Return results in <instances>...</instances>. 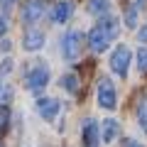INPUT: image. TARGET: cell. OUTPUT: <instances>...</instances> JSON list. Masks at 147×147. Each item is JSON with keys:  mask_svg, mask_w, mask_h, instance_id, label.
<instances>
[{"mask_svg": "<svg viewBox=\"0 0 147 147\" xmlns=\"http://www.w3.org/2000/svg\"><path fill=\"white\" fill-rule=\"evenodd\" d=\"M61 54L66 61L79 59V54H81V32L79 30H69L61 37Z\"/></svg>", "mask_w": 147, "mask_h": 147, "instance_id": "3957f363", "label": "cell"}, {"mask_svg": "<svg viewBox=\"0 0 147 147\" xmlns=\"http://www.w3.org/2000/svg\"><path fill=\"white\" fill-rule=\"evenodd\" d=\"M137 123H140L142 130L147 132V96L140 100V105H137Z\"/></svg>", "mask_w": 147, "mask_h": 147, "instance_id": "5bb4252c", "label": "cell"}, {"mask_svg": "<svg viewBox=\"0 0 147 147\" xmlns=\"http://www.w3.org/2000/svg\"><path fill=\"white\" fill-rule=\"evenodd\" d=\"M22 47H25L27 52H39V49L44 47V32L30 30V32L25 34V39H22Z\"/></svg>", "mask_w": 147, "mask_h": 147, "instance_id": "30bf717a", "label": "cell"}, {"mask_svg": "<svg viewBox=\"0 0 147 147\" xmlns=\"http://www.w3.org/2000/svg\"><path fill=\"white\" fill-rule=\"evenodd\" d=\"M137 39H140L142 44H147V25L140 27V32H137Z\"/></svg>", "mask_w": 147, "mask_h": 147, "instance_id": "ffe728a7", "label": "cell"}, {"mask_svg": "<svg viewBox=\"0 0 147 147\" xmlns=\"http://www.w3.org/2000/svg\"><path fill=\"white\" fill-rule=\"evenodd\" d=\"M74 12V3L71 0H61V3H57L52 10V22H57V25H64V22L71 17Z\"/></svg>", "mask_w": 147, "mask_h": 147, "instance_id": "ba28073f", "label": "cell"}, {"mask_svg": "<svg viewBox=\"0 0 147 147\" xmlns=\"http://www.w3.org/2000/svg\"><path fill=\"white\" fill-rule=\"evenodd\" d=\"M118 27H120V25H118V20H115L113 15L100 17V22L91 30V34H88V47H91V52H96V54L105 52L108 44L118 37Z\"/></svg>", "mask_w": 147, "mask_h": 147, "instance_id": "6da1fadb", "label": "cell"}, {"mask_svg": "<svg viewBox=\"0 0 147 147\" xmlns=\"http://www.w3.org/2000/svg\"><path fill=\"white\" fill-rule=\"evenodd\" d=\"M37 110L44 120H54V115L59 113V100L57 98H39L37 100Z\"/></svg>", "mask_w": 147, "mask_h": 147, "instance_id": "9c48e42d", "label": "cell"}, {"mask_svg": "<svg viewBox=\"0 0 147 147\" xmlns=\"http://www.w3.org/2000/svg\"><path fill=\"white\" fill-rule=\"evenodd\" d=\"M44 10H47V5H44V0H27L25 7H22V22L25 25H32V22H37L39 17L44 15Z\"/></svg>", "mask_w": 147, "mask_h": 147, "instance_id": "8992f818", "label": "cell"}, {"mask_svg": "<svg viewBox=\"0 0 147 147\" xmlns=\"http://www.w3.org/2000/svg\"><path fill=\"white\" fill-rule=\"evenodd\" d=\"M120 147H142V145H140V142H135V140H123Z\"/></svg>", "mask_w": 147, "mask_h": 147, "instance_id": "603a6c76", "label": "cell"}, {"mask_svg": "<svg viewBox=\"0 0 147 147\" xmlns=\"http://www.w3.org/2000/svg\"><path fill=\"white\" fill-rule=\"evenodd\" d=\"M3 34H7V20L0 15V37H3Z\"/></svg>", "mask_w": 147, "mask_h": 147, "instance_id": "44dd1931", "label": "cell"}, {"mask_svg": "<svg viewBox=\"0 0 147 147\" xmlns=\"http://www.w3.org/2000/svg\"><path fill=\"white\" fill-rule=\"evenodd\" d=\"M10 98H12V88L10 86H0V105H7Z\"/></svg>", "mask_w": 147, "mask_h": 147, "instance_id": "ac0fdd59", "label": "cell"}, {"mask_svg": "<svg viewBox=\"0 0 147 147\" xmlns=\"http://www.w3.org/2000/svg\"><path fill=\"white\" fill-rule=\"evenodd\" d=\"M88 12L91 15H108V10H110V0H88Z\"/></svg>", "mask_w": 147, "mask_h": 147, "instance_id": "7c38bea8", "label": "cell"}, {"mask_svg": "<svg viewBox=\"0 0 147 147\" xmlns=\"http://www.w3.org/2000/svg\"><path fill=\"white\" fill-rule=\"evenodd\" d=\"M125 25L130 27V30H132V27H137V7H135V5L127 7V12H125Z\"/></svg>", "mask_w": 147, "mask_h": 147, "instance_id": "9a60e30c", "label": "cell"}, {"mask_svg": "<svg viewBox=\"0 0 147 147\" xmlns=\"http://www.w3.org/2000/svg\"><path fill=\"white\" fill-rule=\"evenodd\" d=\"M49 84V66L47 64H34L25 76V86L30 91H42Z\"/></svg>", "mask_w": 147, "mask_h": 147, "instance_id": "7a4b0ae2", "label": "cell"}, {"mask_svg": "<svg viewBox=\"0 0 147 147\" xmlns=\"http://www.w3.org/2000/svg\"><path fill=\"white\" fill-rule=\"evenodd\" d=\"M59 86L66 88L69 93H76V88H79V79H76V74H66V76L59 81Z\"/></svg>", "mask_w": 147, "mask_h": 147, "instance_id": "4fadbf2b", "label": "cell"}, {"mask_svg": "<svg viewBox=\"0 0 147 147\" xmlns=\"http://www.w3.org/2000/svg\"><path fill=\"white\" fill-rule=\"evenodd\" d=\"M10 69H12V61H10V59H5V61L0 64V79H3L5 74H10Z\"/></svg>", "mask_w": 147, "mask_h": 147, "instance_id": "d6986e66", "label": "cell"}, {"mask_svg": "<svg viewBox=\"0 0 147 147\" xmlns=\"http://www.w3.org/2000/svg\"><path fill=\"white\" fill-rule=\"evenodd\" d=\"M84 145L86 147H98L100 145V125L93 118L84 120Z\"/></svg>", "mask_w": 147, "mask_h": 147, "instance_id": "52a82bcc", "label": "cell"}, {"mask_svg": "<svg viewBox=\"0 0 147 147\" xmlns=\"http://www.w3.org/2000/svg\"><path fill=\"white\" fill-rule=\"evenodd\" d=\"M118 132H120V123L118 120L105 118V120L100 123V137H103V142H113L118 137Z\"/></svg>", "mask_w": 147, "mask_h": 147, "instance_id": "8fae6325", "label": "cell"}, {"mask_svg": "<svg viewBox=\"0 0 147 147\" xmlns=\"http://www.w3.org/2000/svg\"><path fill=\"white\" fill-rule=\"evenodd\" d=\"M137 69L142 74H147V49H140L137 52Z\"/></svg>", "mask_w": 147, "mask_h": 147, "instance_id": "e0dca14e", "label": "cell"}, {"mask_svg": "<svg viewBox=\"0 0 147 147\" xmlns=\"http://www.w3.org/2000/svg\"><path fill=\"white\" fill-rule=\"evenodd\" d=\"M98 105L105 110H113L118 103V96H115V86H113V81L108 79V76H103V79L98 81Z\"/></svg>", "mask_w": 147, "mask_h": 147, "instance_id": "5b68a950", "label": "cell"}, {"mask_svg": "<svg viewBox=\"0 0 147 147\" xmlns=\"http://www.w3.org/2000/svg\"><path fill=\"white\" fill-rule=\"evenodd\" d=\"M12 5H15V0H0V7H3V10H10Z\"/></svg>", "mask_w": 147, "mask_h": 147, "instance_id": "7402d4cb", "label": "cell"}, {"mask_svg": "<svg viewBox=\"0 0 147 147\" xmlns=\"http://www.w3.org/2000/svg\"><path fill=\"white\" fill-rule=\"evenodd\" d=\"M0 147H3V145H0Z\"/></svg>", "mask_w": 147, "mask_h": 147, "instance_id": "cb8c5ba5", "label": "cell"}, {"mask_svg": "<svg viewBox=\"0 0 147 147\" xmlns=\"http://www.w3.org/2000/svg\"><path fill=\"white\" fill-rule=\"evenodd\" d=\"M7 123H10V110H7V105H0V132L7 127Z\"/></svg>", "mask_w": 147, "mask_h": 147, "instance_id": "2e32d148", "label": "cell"}, {"mask_svg": "<svg viewBox=\"0 0 147 147\" xmlns=\"http://www.w3.org/2000/svg\"><path fill=\"white\" fill-rule=\"evenodd\" d=\"M130 49L125 47V44H118L115 49H113V54H110V69H113V74H118V76H127V66H130Z\"/></svg>", "mask_w": 147, "mask_h": 147, "instance_id": "277c9868", "label": "cell"}]
</instances>
